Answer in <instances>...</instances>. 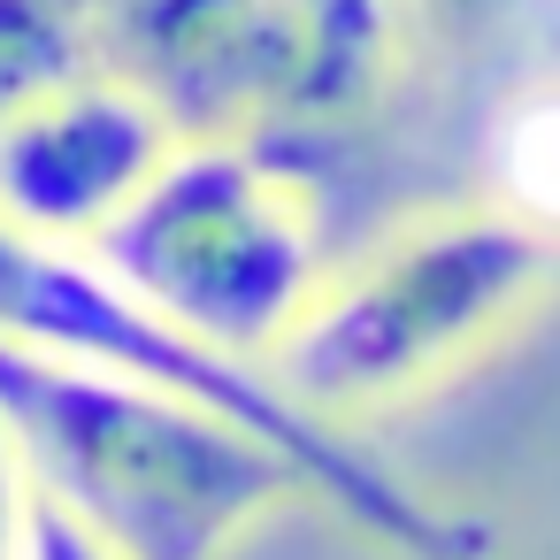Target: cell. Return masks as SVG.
Returning <instances> with one entry per match:
<instances>
[{
    "instance_id": "cell-5",
    "label": "cell",
    "mask_w": 560,
    "mask_h": 560,
    "mask_svg": "<svg viewBox=\"0 0 560 560\" xmlns=\"http://www.w3.org/2000/svg\"><path fill=\"white\" fill-rule=\"evenodd\" d=\"M93 47L177 139H238L353 108L384 70L392 0H116Z\"/></svg>"
},
{
    "instance_id": "cell-1",
    "label": "cell",
    "mask_w": 560,
    "mask_h": 560,
    "mask_svg": "<svg viewBox=\"0 0 560 560\" xmlns=\"http://www.w3.org/2000/svg\"><path fill=\"white\" fill-rule=\"evenodd\" d=\"M0 445L108 560H223L307 476L246 422L116 369L0 338Z\"/></svg>"
},
{
    "instance_id": "cell-6",
    "label": "cell",
    "mask_w": 560,
    "mask_h": 560,
    "mask_svg": "<svg viewBox=\"0 0 560 560\" xmlns=\"http://www.w3.org/2000/svg\"><path fill=\"white\" fill-rule=\"evenodd\" d=\"M170 139L177 131L116 70L93 62L0 124V223L85 246L147 185Z\"/></svg>"
},
{
    "instance_id": "cell-10",
    "label": "cell",
    "mask_w": 560,
    "mask_h": 560,
    "mask_svg": "<svg viewBox=\"0 0 560 560\" xmlns=\"http://www.w3.org/2000/svg\"><path fill=\"white\" fill-rule=\"evenodd\" d=\"M453 9H476V0H453Z\"/></svg>"
},
{
    "instance_id": "cell-3",
    "label": "cell",
    "mask_w": 560,
    "mask_h": 560,
    "mask_svg": "<svg viewBox=\"0 0 560 560\" xmlns=\"http://www.w3.org/2000/svg\"><path fill=\"white\" fill-rule=\"evenodd\" d=\"M552 277V238L522 208H460L392 231L353 269H323L261 353L269 384L323 422L399 407L499 346Z\"/></svg>"
},
{
    "instance_id": "cell-4",
    "label": "cell",
    "mask_w": 560,
    "mask_h": 560,
    "mask_svg": "<svg viewBox=\"0 0 560 560\" xmlns=\"http://www.w3.org/2000/svg\"><path fill=\"white\" fill-rule=\"evenodd\" d=\"M170 330L261 361L323 284V223L269 131L170 139L147 185L85 238Z\"/></svg>"
},
{
    "instance_id": "cell-2",
    "label": "cell",
    "mask_w": 560,
    "mask_h": 560,
    "mask_svg": "<svg viewBox=\"0 0 560 560\" xmlns=\"http://www.w3.org/2000/svg\"><path fill=\"white\" fill-rule=\"evenodd\" d=\"M0 338L32 346V353H55V361L116 369V376H139V384H170V392L246 422L254 438H269L307 476V491L330 514H346L353 529L384 537L407 560H476L483 552V529L468 514L430 506L376 453H361L338 422L284 399L261 361H231V353L170 330L108 261H93V246L32 238L16 223H0Z\"/></svg>"
},
{
    "instance_id": "cell-9",
    "label": "cell",
    "mask_w": 560,
    "mask_h": 560,
    "mask_svg": "<svg viewBox=\"0 0 560 560\" xmlns=\"http://www.w3.org/2000/svg\"><path fill=\"white\" fill-rule=\"evenodd\" d=\"M24 545H32V491L16 476V453L0 445V560H24Z\"/></svg>"
},
{
    "instance_id": "cell-7",
    "label": "cell",
    "mask_w": 560,
    "mask_h": 560,
    "mask_svg": "<svg viewBox=\"0 0 560 560\" xmlns=\"http://www.w3.org/2000/svg\"><path fill=\"white\" fill-rule=\"evenodd\" d=\"M78 70H93V24L78 0H0V124Z\"/></svg>"
},
{
    "instance_id": "cell-8",
    "label": "cell",
    "mask_w": 560,
    "mask_h": 560,
    "mask_svg": "<svg viewBox=\"0 0 560 560\" xmlns=\"http://www.w3.org/2000/svg\"><path fill=\"white\" fill-rule=\"evenodd\" d=\"M24 560H108L70 514H55L47 499H32V545H24Z\"/></svg>"
}]
</instances>
